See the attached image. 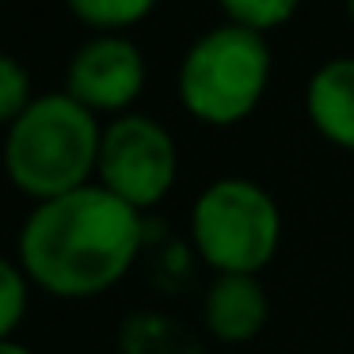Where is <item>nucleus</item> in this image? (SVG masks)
<instances>
[{"instance_id":"1","label":"nucleus","mask_w":354,"mask_h":354,"mask_svg":"<svg viewBox=\"0 0 354 354\" xmlns=\"http://www.w3.org/2000/svg\"><path fill=\"white\" fill-rule=\"evenodd\" d=\"M141 240V209L103 183H84L35 202L19 225L16 252L27 278L42 290L57 297H92L133 267Z\"/></svg>"},{"instance_id":"2","label":"nucleus","mask_w":354,"mask_h":354,"mask_svg":"<svg viewBox=\"0 0 354 354\" xmlns=\"http://www.w3.org/2000/svg\"><path fill=\"white\" fill-rule=\"evenodd\" d=\"M100 115L69 92H42L4 133V171L35 202L77 191L100 168Z\"/></svg>"},{"instance_id":"3","label":"nucleus","mask_w":354,"mask_h":354,"mask_svg":"<svg viewBox=\"0 0 354 354\" xmlns=\"http://www.w3.org/2000/svg\"><path fill=\"white\" fill-rule=\"evenodd\" d=\"M270 65H274V54H270L267 35L225 19L202 31L183 50L176 73L179 103L202 122H240L267 92Z\"/></svg>"},{"instance_id":"4","label":"nucleus","mask_w":354,"mask_h":354,"mask_svg":"<svg viewBox=\"0 0 354 354\" xmlns=\"http://www.w3.org/2000/svg\"><path fill=\"white\" fill-rule=\"evenodd\" d=\"M191 236L217 274H259L282 240V209L263 183L221 176L194 198Z\"/></svg>"},{"instance_id":"5","label":"nucleus","mask_w":354,"mask_h":354,"mask_svg":"<svg viewBox=\"0 0 354 354\" xmlns=\"http://www.w3.org/2000/svg\"><path fill=\"white\" fill-rule=\"evenodd\" d=\"M100 183L130 206H156L171 191L179 171L176 138L160 118L145 111H126L103 126L100 141Z\"/></svg>"},{"instance_id":"6","label":"nucleus","mask_w":354,"mask_h":354,"mask_svg":"<svg viewBox=\"0 0 354 354\" xmlns=\"http://www.w3.org/2000/svg\"><path fill=\"white\" fill-rule=\"evenodd\" d=\"M145 54L122 31H95L65 65V92L95 115H126L145 88Z\"/></svg>"},{"instance_id":"7","label":"nucleus","mask_w":354,"mask_h":354,"mask_svg":"<svg viewBox=\"0 0 354 354\" xmlns=\"http://www.w3.org/2000/svg\"><path fill=\"white\" fill-rule=\"evenodd\" d=\"M206 324L225 343H244L259 335L270 316V297L259 274H217L206 290Z\"/></svg>"},{"instance_id":"8","label":"nucleus","mask_w":354,"mask_h":354,"mask_svg":"<svg viewBox=\"0 0 354 354\" xmlns=\"http://www.w3.org/2000/svg\"><path fill=\"white\" fill-rule=\"evenodd\" d=\"M305 111L328 141L354 149V54L316 65L305 84Z\"/></svg>"},{"instance_id":"9","label":"nucleus","mask_w":354,"mask_h":354,"mask_svg":"<svg viewBox=\"0 0 354 354\" xmlns=\"http://www.w3.org/2000/svg\"><path fill=\"white\" fill-rule=\"evenodd\" d=\"M73 16L95 31H122L145 19L156 8V0H69Z\"/></svg>"},{"instance_id":"10","label":"nucleus","mask_w":354,"mask_h":354,"mask_svg":"<svg viewBox=\"0 0 354 354\" xmlns=\"http://www.w3.org/2000/svg\"><path fill=\"white\" fill-rule=\"evenodd\" d=\"M31 278H27L24 263L0 255V339H12L27 313V293H31Z\"/></svg>"},{"instance_id":"11","label":"nucleus","mask_w":354,"mask_h":354,"mask_svg":"<svg viewBox=\"0 0 354 354\" xmlns=\"http://www.w3.org/2000/svg\"><path fill=\"white\" fill-rule=\"evenodd\" d=\"M31 100H35V92H31V73H27V65L0 50V122L12 126L27 111Z\"/></svg>"},{"instance_id":"12","label":"nucleus","mask_w":354,"mask_h":354,"mask_svg":"<svg viewBox=\"0 0 354 354\" xmlns=\"http://www.w3.org/2000/svg\"><path fill=\"white\" fill-rule=\"evenodd\" d=\"M225 8V16L232 19V24H244L252 27V31H263L267 35L270 27L286 24V19L297 12L301 0H217Z\"/></svg>"},{"instance_id":"13","label":"nucleus","mask_w":354,"mask_h":354,"mask_svg":"<svg viewBox=\"0 0 354 354\" xmlns=\"http://www.w3.org/2000/svg\"><path fill=\"white\" fill-rule=\"evenodd\" d=\"M0 354H35V351L24 346L19 339H0Z\"/></svg>"},{"instance_id":"14","label":"nucleus","mask_w":354,"mask_h":354,"mask_svg":"<svg viewBox=\"0 0 354 354\" xmlns=\"http://www.w3.org/2000/svg\"><path fill=\"white\" fill-rule=\"evenodd\" d=\"M346 12H351V19H354V0H346Z\"/></svg>"}]
</instances>
